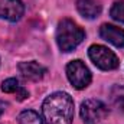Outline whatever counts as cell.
Here are the masks:
<instances>
[{"instance_id": "obj_7", "label": "cell", "mask_w": 124, "mask_h": 124, "mask_svg": "<svg viewBox=\"0 0 124 124\" xmlns=\"http://www.w3.org/2000/svg\"><path fill=\"white\" fill-rule=\"evenodd\" d=\"M100 36L104 40H107L108 43H111L117 48H124V31L121 28L104 23L100 28Z\"/></svg>"}, {"instance_id": "obj_11", "label": "cell", "mask_w": 124, "mask_h": 124, "mask_svg": "<svg viewBox=\"0 0 124 124\" xmlns=\"http://www.w3.org/2000/svg\"><path fill=\"white\" fill-rule=\"evenodd\" d=\"M110 100L111 104L117 108L124 111V87L123 85H114L110 91Z\"/></svg>"}, {"instance_id": "obj_12", "label": "cell", "mask_w": 124, "mask_h": 124, "mask_svg": "<svg viewBox=\"0 0 124 124\" xmlns=\"http://www.w3.org/2000/svg\"><path fill=\"white\" fill-rule=\"evenodd\" d=\"M17 120H19V124H43L42 117L36 111H33V110H25V111H22L19 114Z\"/></svg>"}, {"instance_id": "obj_2", "label": "cell", "mask_w": 124, "mask_h": 124, "mask_svg": "<svg viewBox=\"0 0 124 124\" xmlns=\"http://www.w3.org/2000/svg\"><path fill=\"white\" fill-rule=\"evenodd\" d=\"M85 38L84 29L71 19H62L56 28V43L62 52L74 51Z\"/></svg>"}, {"instance_id": "obj_1", "label": "cell", "mask_w": 124, "mask_h": 124, "mask_svg": "<svg viewBox=\"0 0 124 124\" xmlns=\"http://www.w3.org/2000/svg\"><path fill=\"white\" fill-rule=\"evenodd\" d=\"M42 114L45 124H72L74 100L68 93L51 94L42 104Z\"/></svg>"}, {"instance_id": "obj_9", "label": "cell", "mask_w": 124, "mask_h": 124, "mask_svg": "<svg viewBox=\"0 0 124 124\" xmlns=\"http://www.w3.org/2000/svg\"><path fill=\"white\" fill-rule=\"evenodd\" d=\"M77 9L79 15L85 19H95L101 13V4L97 0H78Z\"/></svg>"}, {"instance_id": "obj_3", "label": "cell", "mask_w": 124, "mask_h": 124, "mask_svg": "<svg viewBox=\"0 0 124 124\" xmlns=\"http://www.w3.org/2000/svg\"><path fill=\"white\" fill-rule=\"evenodd\" d=\"M88 56L94 65L102 71L116 69V68H118V63H120L117 55L111 49H108L107 46H102V45H91L88 49Z\"/></svg>"}, {"instance_id": "obj_14", "label": "cell", "mask_w": 124, "mask_h": 124, "mask_svg": "<svg viewBox=\"0 0 124 124\" xmlns=\"http://www.w3.org/2000/svg\"><path fill=\"white\" fill-rule=\"evenodd\" d=\"M4 111V102H1L0 101V116H1V113Z\"/></svg>"}, {"instance_id": "obj_8", "label": "cell", "mask_w": 124, "mask_h": 124, "mask_svg": "<svg viewBox=\"0 0 124 124\" xmlns=\"http://www.w3.org/2000/svg\"><path fill=\"white\" fill-rule=\"evenodd\" d=\"M17 68H19V72L22 74L23 78H26L29 81H33V82L42 79L45 77V74H46V68L39 65L38 62H35V61L20 62Z\"/></svg>"}, {"instance_id": "obj_6", "label": "cell", "mask_w": 124, "mask_h": 124, "mask_svg": "<svg viewBox=\"0 0 124 124\" xmlns=\"http://www.w3.org/2000/svg\"><path fill=\"white\" fill-rule=\"evenodd\" d=\"M25 13V6L20 0H0V19L17 22Z\"/></svg>"}, {"instance_id": "obj_5", "label": "cell", "mask_w": 124, "mask_h": 124, "mask_svg": "<svg viewBox=\"0 0 124 124\" xmlns=\"http://www.w3.org/2000/svg\"><path fill=\"white\" fill-rule=\"evenodd\" d=\"M108 107L95 98L85 100L81 104V118L85 124H100L108 116Z\"/></svg>"}, {"instance_id": "obj_10", "label": "cell", "mask_w": 124, "mask_h": 124, "mask_svg": "<svg viewBox=\"0 0 124 124\" xmlns=\"http://www.w3.org/2000/svg\"><path fill=\"white\" fill-rule=\"evenodd\" d=\"M1 91L6 94H15L17 101H23V100H26L29 97V93L19 84V81L16 78H9V79L3 81Z\"/></svg>"}, {"instance_id": "obj_4", "label": "cell", "mask_w": 124, "mask_h": 124, "mask_svg": "<svg viewBox=\"0 0 124 124\" xmlns=\"http://www.w3.org/2000/svg\"><path fill=\"white\" fill-rule=\"evenodd\" d=\"M66 77L75 90H84L91 84V72L87 65L79 59L71 61L66 65Z\"/></svg>"}, {"instance_id": "obj_13", "label": "cell", "mask_w": 124, "mask_h": 124, "mask_svg": "<svg viewBox=\"0 0 124 124\" xmlns=\"http://www.w3.org/2000/svg\"><path fill=\"white\" fill-rule=\"evenodd\" d=\"M110 16L114 20H117L120 23H124V0L114 1V4L110 9Z\"/></svg>"}]
</instances>
